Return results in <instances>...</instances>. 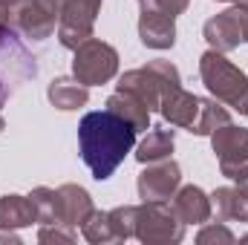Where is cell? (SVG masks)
<instances>
[{"label":"cell","mask_w":248,"mask_h":245,"mask_svg":"<svg viewBox=\"0 0 248 245\" xmlns=\"http://www.w3.org/2000/svg\"><path fill=\"white\" fill-rule=\"evenodd\" d=\"M136 147V127L110 110L87 113L78 124V150L90 173L104 182Z\"/></svg>","instance_id":"obj_1"},{"label":"cell","mask_w":248,"mask_h":245,"mask_svg":"<svg viewBox=\"0 0 248 245\" xmlns=\"http://www.w3.org/2000/svg\"><path fill=\"white\" fill-rule=\"evenodd\" d=\"M199 75L217 101L237 110L240 116H248V75L228 61L225 52L208 49L199 58Z\"/></svg>","instance_id":"obj_2"},{"label":"cell","mask_w":248,"mask_h":245,"mask_svg":"<svg viewBox=\"0 0 248 245\" xmlns=\"http://www.w3.org/2000/svg\"><path fill=\"white\" fill-rule=\"evenodd\" d=\"M38 75V58L23 46L17 29L6 12H0V81L15 92L20 84Z\"/></svg>","instance_id":"obj_3"},{"label":"cell","mask_w":248,"mask_h":245,"mask_svg":"<svg viewBox=\"0 0 248 245\" xmlns=\"http://www.w3.org/2000/svg\"><path fill=\"white\" fill-rule=\"evenodd\" d=\"M136 240L144 245H176L185 240V222L165 202H141L136 211Z\"/></svg>","instance_id":"obj_4"},{"label":"cell","mask_w":248,"mask_h":245,"mask_svg":"<svg viewBox=\"0 0 248 245\" xmlns=\"http://www.w3.org/2000/svg\"><path fill=\"white\" fill-rule=\"evenodd\" d=\"M72 52V75L87 87L107 84L119 75V52L101 38H90Z\"/></svg>","instance_id":"obj_5"},{"label":"cell","mask_w":248,"mask_h":245,"mask_svg":"<svg viewBox=\"0 0 248 245\" xmlns=\"http://www.w3.org/2000/svg\"><path fill=\"white\" fill-rule=\"evenodd\" d=\"M101 12V0H66L58 20V41L63 49H78L93 38L95 17Z\"/></svg>","instance_id":"obj_6"},{"label":"cell","mask_w":248,"mask_h":245,"mask_svg":"<svg viewBox=\"0 0 248 245\" xmlns=\"http://www.w3.org/2000/svg\"><path fill=\"white\" fill-rule=\"evenodd\" d=\"M179 184H182V170H179V165L170 156L144 165V170L136 179L141 202H165V199H170L179 190Z\"/></svg>","instance_id":"obj_7"},{"label":"cell","mask_w":248,"mask_h":245,"mask_svg":"<svg viewBox=\"0 0 248 245\" xmlns=\"http://www.w3.org/2000/svg\"><path fill=\"white\" fill-rule=\"evenodd\" d=\"M139 38L147 49H173L176 44V17L141 0L139 12Z\"/></svg>","instance_id":"obj_8"},{"label":"cell","mask_w":248,"mask_h":245,"mask_svg":"<svg viewBox=\"0 0 248 245\" xmlns=\"http://www.w3.org/2000/svg\"><path fill=\"white\" fill-rule=\"evenodd\" d=\"M202 38L208 41L211 49L217 52H231L243 44V23H240V9L231 6L219 15H214L211 20H205L202 26Z\"/></svg>","instance_id":"obj_9"},{"label":"cell","mask_w":248,"mask_h":245,"mask_svg":"<svg viewBox=\"0 0 248 245\" xmlns=\"http://www.w3.org/2000/svg\"><path fill=\"white\" fill-rule=\"evenodd\" d=\"M12 23H15V29H17L23 38L41 44V41L52 38V32H55V26H58V17H55L52 12H46L38 0H23V3L17 6L15 17H12Z\"/></svg>","instance_id":"obj_10"},{"label":"cell","mask_w":248,"mask_h":245,"mask_svg":"<svg viewBox=\"0 0 248 245\" xmlns=\"http://www.w3.org/2000/svg\"><path fill=\"white\" fill-rule=\"evenodd\" d=\"M170 208L176 211V216L185 222V225H202V222H208L211 219V214H214V202H211V196L202 190V187H196V184H179V190L170 196Z\"/></svg>","instance_id":"obj_11"},{"label":"cell","mask_w":248,"mask_h":245,"mask_svg":"<svg viewBox=\"0 0 248 245\" xmlns=\"http://www.w3.org/2000/svg\"><path fill=\"white\" fill-rule=\"evenodd\" d=\"M211 150L219 159V168L248 162V127L225 124L217 133H211Z\"/></svg>","instance_id":"obj_12"},{"label":"cell","mask_w":248,"mask_h":245,"mask_svg":"<svg viewBox=\"0 0 248 245\" xmlns=\"http://www.w3.org/2000/svg\"><path fill=\"white\" fill-rule=\"evenodd\" d=\"M55 196H58V222L69 225V228H81V222L95 211L93 196L81 184L66 182L61 187H55Z\"/></svg>","instance_id":"obj_13"},{"label":"cell","mask_w":248,"mask_h":245,"mask_svg":"<svg viewBox=\"0 0 248 245\" xmlns=\"http://www.w3.org/2000/svg\"><path fill=\"white\" fill-rule=\"evenodd\" d=\"M199 101L202 98L193 95V92H187L185 87H173V90H168L162 95L159 113H162V119L168 124L190 130V124L196 122V116H199Z\"/></svg>","instance_id":"obj_14"},{"label":"cell","mask_w":248,"mask_h":245,"mask_svg":"<svg viewBox=\"0 0 248 245\" xmlns=\"http://www.w3.org/2000/svg\"><path fill=\"white\" fill-rule=\"evenodd\" d=\"M116 90H127V92L139 95V98L147 104L150 113L159 110V104H162V87H159V78L153 75V69H150L147 63L139 66V69H127L122 78H119V87H116Z\"/></svg>","instance_id":"obj_15"},{"label":"cell","mask_w":248,"mask_h":245,"mask_svg":"<svg viewBox=\"0 0 248 245\" xmlns=\"http://www.w3.org/2000/svg\"><path fill=\"white\" fill-rule=\"evenodd\" d=\"M211 202L217 208V219L222 222H248V187L243 184H225L211 193Z\"/></svg>","instance_id":"obj_16"},{"label":"cell","mask_w":248,"mask_h":245,"mask_svg":"<svg viewBox=\"0 0 248 245\" xmlns=\"http://www.w3.org/2000/svg\"><path fill=\"white\" fill-rule=\"evenodd\" d=\"M46 98L52 107H58L63 113H72V110H81L87 101H90V87L81 84L78 78H55L49 87H46Z\"/></svg>","instance_id":"obj_17"},{"label":"cell","mask_w":248,"mask_h":245,"mask_svg":"<svg viewBox=\"0 0 248 245\" xmlns=\"http://www.w3.org/2000/svg\"><path fill=\"white\" fill-rule=\"evenodd\" d=\"M32 222H38V216H35V205L29 196H20V193L0 196V231L29 228Z\"/></svg>","instance_id":"obj_18"},{"label":"cell","mask_w":248,"mask_h":245,"mask_svg":"<svg viewBox=\"0 0 248 245\" xmlns=\"http://www.w3.org/2000/svg\"><path fill=\"white\" fill-rule=\"evenodd\" d=\"M107 110L116 113L119 119H124L127 124H133L136 133H139V130H150V110H147V104H144L139 95L127 92V90H116V92L107 98Z\"/></svg>","instance_id":"obj_19"},{"label":"cell","mask_w":248,"mask_h":245,"mask_svg":"<svg viewBox=\"0 0 248 245\" xmlns=\"http://www.w3.org/2000/svg\"><path fill=\"white\" fill-rule=\"evenodd\" d=\"M173 144H176V133L173 130H150L139 147H136V159L139 165H150V162H159V159H168L173 153Z\"/></svg>","instance_id":"obj_20"},{"label":"cell","mask_w":248,"mask_h":245,"mask_svg":"<svg viewBox=\"0 0 248 245\" xmlns=\"http://www.w3.org/2000/svg\"><path fill=\"white\" fill-rule=\"evenodd\" d=\"M225 124H231V116H228V110L222 107V101H217V98H202V101H199V116H196V122L190 124V133H193V136H211V133H217V130L225 127Z\"/></svg>","instance_id":"obj_21"},{"label":"cell","mask_w":248,"mask_h":245,"mask_svg":"<svg viewBox=\"0 0 248 245\" xmlns=\"http://www.w3.org/2000/svg\"><path fill=\"white\" fill-rule=\"evenodd\" d=\"M32 205H35V216H38V225H52L58 222V196H55V187H32L29 193Z\"/></svg>","instance_id":"obj_22"},{"label":"cell","mask_w":248,"mask_h":245,"mask_svg":"<svg viewBox=\"0 0 248 245\" xmlns=\"http://www.w3.org/2000/svg\"><path fill=\"white\" fill-rule=\"evenodd\" d=\"M136 211H139V205H119V208L107 211L110 231H113L116 243H127L130 237H136Z\"/></svg>","instance_id":"obj_23"},{"label":"cell","mask_w":248,"mask_h":245,"mask_svg":"<svg viewBox=\"0 0 248 245\" xmlns=\"http://www.w3.org/2000/svg\"><path fill=\"white\" fill-rule=\"evenodd\" d=\"M81 234L84 240L93 245H110L116 243L113 231H110V219H107V211H93L84 222H81Z\"/></svg>","instance_id":"obj_24"},{"label":"cell","mask_w":248,"mask_h":245,"mask_svg":"<svg viewBox=\"0 0 248 245\" xmlns=\"http://www.w3.org/2000/svg\"><path fill=\"white\" fill-rule=\"evenodd\" d=\"M237 240L228 228H225V222L219 219V222H202V231L196 234V243L199 245H231Z\"/></svg>","instance_id":"obj_25"},{"label":"cell","mask_w":248,"mask_h":245,"mask_svg":"<svg viewBox=\"0 0 248 245\" xmlns=\"http://www.w3.org/2000/svg\"><path fill=\"white\" fill-rule=\"evenodd\" d=\"M38 243H75V228L63 225V222H52V225H41L38 231Z\"/></svg>","instance_id":"obj_26"},{"label":"cell","mask_w":248,"mask_h":245,"mask_svg":"<svg viewBox=\"0 0 248 245\" xmlns=\"http://www.w3.org/2000/svg\"><path fill=\"white\" fill-rule=\"evenodd\" d=\"M219 170H222V176H228V179H234L237 184L248 187V162H240V165H228V168H219Z\"/></svg>","instance_id":"obj_27"},{"label":"cell","mask_w":248,"mask_h":245,"mask_svg":"<svg viewBox=\"0 0 248 245\" xmlns=\"http://www.w3.org/2000/svg\"><path fill=\"white\" fill-rule=\"evenodd\" d=\"M147 3H153L156 9H162V12H168V15H182L187 6H190V0H147Z\"/></svg>","instance_id":"obj_28"},{"label":"cell","mask_w":248,"mask_h":245,"mask_svg":"<svg viewBox=\"0 0 248 245\" xmlns=\"http://www.w3.org/2000/svg\"><path fill=\"white\" fill-rule=\"evenodd\" d=\"M38 3H41L46 12H52V15L61 20V12H63V6H66V0H38Z\"/></svg>","instance_id":"obj_29"},{"label":"cell","mask_w":248,"mask_h":245,"mask_svg":"<svg viewBox=\"0 0 248 245\" xmlns=\"http://www.w3.org/2000/svg\"><path fill=\"white\" fill-rule=\"evenodd\" d=\"M240 9V23H243V41L248 44V3H237Z\"/></svg>","instance_id":"obj_30"},{"label":"cell","mask_w":248,"mask_h":245,"mask_svg":"<svg viewBox=\"0 0 248 245\" xmlns=\"http://www.w3.org/2000/svg\"><path fill=\"white\" fill-rule=\"evenodd\" d=\"M20 3H23V0H0V12H6L9 17H15V12H17Z\"/></svg>","instance_id":"obj_31"},{"label":"cell","mask_w":248,"mask_h":245,"mask_svg":"<svg viewBox=\"0 0 248 245\" xmlns=\"http://www.w3.org/2000/svg\"><path fill=\"white\" fill-rule=\"evenodd\" d=\"M0 243H20V237H17V234H15V231H0Z\"/></svg>","instance_id":"obj_32"},{"label":"cell","mask_w":248,"mask_h":245,"mask_svg":"<svg viewBox=\"0 0 248 245\" xmlns=\"http://www.w3.org/2000/svg\"><path fill=\"white\" fill-rule=\"evenodd\" d=\"M9 95H12V90H9V87H6V84L0 81V107H3L6 101H9Z\"/></svg>","instance_id":"obj_33"},{"label":"cell","mask_w":248,"mask_h":245,"mask_svg":"<svg viewBox=\"0 0 248 245\" xmlns=\"http://www.w3.org/2000/svg\"><path fill=\"white\" fill-rule=\"evenodd\" d=\"M219 3H234L237 6V3H248V0H219Z\"/></svg>","instance_id":"obj_34"},{"label":"cell","mask_w":248,"mask_h":245,"mask_svg":"<svg viewBox=\"0 0 248 245\" xmlns=\"http://www.w3.org/2000/svg\"><path fill=\"white\" fill-rule=\"evenodd\" d=\"M6 130V119H3V113H0V133Z\"/></svg>","instance_id":"obj_35"},{"label":"cell","mask_w":248,"mask_h":245,"mask_svg":"<svg viewBox=\"0 0 248 245\" xmlns=\"http://www.w3.org/2000/svg\"><path fill=\"white\" fill-rule=\"evenodd\" d=\"M240 243H248V234H246V237H240Z\"/></svg>","instance_id":"obj_36"},{"label":"cell","mask_w":248,"mask_h":245,"mask_svg":"<svg viewBox=\"0 0 248 245\" xmlns=\"http://www.w3.org/2000/svg\"><path fill=\"white\" fill-rule=\"evenodd\" d=\"M139 3H141V0H139Z\"/></svg>","instance_id":"obj_37"}]
</instances>
